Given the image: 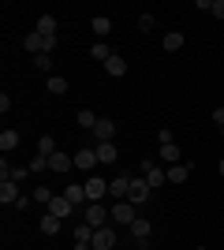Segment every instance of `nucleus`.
<instances>
[{
    "label": "nucleus",
    "mask_w": 224,
    "mask_h": 250,
    "mask_svg": "<svg viewBox=\"0 0 224 250\" xmlns=\"http://www.w3.org/2000/svg\"><path fill=\"white\" fill-rule=\"evenodd\" d=\"M82 220H86V224H90V228L97 231V228H105L108 220H112V213H108V209L101 206V202H90V206L82 209Z\"/></svg>",
    "instance_id": "1"
},
{
    "label": "nucleus",
    "mask_w": 224,
    "mask_h": 250,
    "mask_svg": "<svg viewBox=\"0 0 224 250\" xmlns=\"http://www.w3.org/2000/svg\"><path fill=\"white\" fill-rule=\"evenodd\" d=\"M149 183H146V176H135L131 179V190H127V202L131 206H142V202H149Z\"/></svg>",
    "instance_id": "2"
},
{
    "label": "nucleus",
    "mask_w": 224,
    "mask_h": 250,
    "mask_svg": "<svg viewBox=\"0 0 224 250\" xmlns=\"http://www.w3.org/2000/svg\"><path fill=\"white\" fill-rule=\"evenodd\" d=\"M108 213H112V220H116V224H123V228H131V224L139 220V213H135V206H131V202H116Z\"/></svg>",
    "instance_id": "3"
},
{
    "label": "nucleus",
    "mask_w": 224,
    "mask_h": 250,
    "mask_svg": "<svg viewBox=\"0 0 224 250\" xmlns=\"http://www.w3.org/2000/svg\"><path fill=\"white\" fill-rule=\"evenodd\" d=\"M116 247V228L112 224H105V228L94 231V243H90V250H112Z\"/></svg>",
    "instance_id": "4"
},
{
    "label": "nucleus",
    "mask_w": 224,
    "mask_h": 250,
    "mask_svg": "<svg viewBox=\"0 0 224 250\" xmlns=\"http://www.w3.org/2000/svg\"><path fill=\"white\" fill-rule=\"evenodd\" d=\"M142 176H146V183H149V187H153V190L168 183V172H161V168L153 165V161H142Z\"/></svg>",
    "instance_id": "5"
},
{
    "label": "nucleus",
    "mask_w": 224,
    "mask_h": 250,
    "mask_svg": "<svg viewBox=\"0 0 224 250\" xmlns=\"http://www.w3.org/2000/svg\"><path fill=\"white\" fill-rule=\"evenodd\" d=\"M22 45H26V52H34V56H41V52H53V38H41V34H38V30H34L30 34V38H26V42H22Z\"/></svg>",
    "instance_id": "6"
},
{
    "label": "nucleus",
    "mask_w": 224,
    "mask_h": 250,
    "mask_svg": "<svg viewBox=\"0 0 224 250\" xmlns=\"http://www.w3.org/2000/svg\"><path fill=\"white\" fill-rule=\"evenodd\" d=\"M82 187H86V198H90V202H101L108 194V183H105V179H97V176H90Z\"/></svg>",
    "instance_id": "7"
},
{
    "label": "nucleus",
    "mask_w": 224,
    "mask_h": 250,
    "mask_svg": "<svg viewBox=\"0 0 224 250\" xmlns=\"http://www.w3.org/2000/svg\"><path fill=\"white\" fill-rule=\"evenodd\" d=\"M45 213H53V217H60V220H64V217H71V213H75V206L64 198V194H56V198L49 202V206H45Z\"/></svg>",
    "instance_id": "8"
},
{
    "label": "nucleus",
    "mask_w": 224,
    "mask_h": 250,
    "mask_svg": "<svg viewBox=\"0 0 224 250\" xmlns=\"http://www.w3.org/2000/svg\"><path fill=\"white\" fill-rule=\"evenodd\" d=\"M19 198H22L19 183H15V179H4V183H0V202H4V206H15Z\"/></svg>",
    "instance_id": "9"
},
{
    "label": "nucleus",
    "mask_w": 224,
    "mask_h": 250,
    "mask_svg": "<svg viewBox=\"0 0 224 250\" xmlns=\"http://www.w3.org/2000/svg\"><path fill=\"white\" fill-rule=\"evenodd\" d=\"M64 198L71 202L75 209H86V202H90V198H86V187H79V183H67V190H64Z\"/></svg>",
    "instance_id": "10"
},
{
    "label": "nucleus",
    "mask_w": 224,
    "mask_h": 250,
    "mask_svg": "<svg viewBox=\"0 0 224 250\" xmlns=\"http://www.w3.org/2000/svg\"><path fill=\"white\" fill-rule=\"evenodd\" d=\"M97 165H101V161H97L94 149H79V153H75V168H82V172H94Z\"/></svg>",
    "instance_id": "11"
},
{
    "label": "nucleus",
    "mask_w": 224,
    "mask_h": 250,
    "mask_svg": "<svg viewBox=\"0 0 224 250\" xmlns=\"http://www.w3.org/2000/svg\"><path fill=\"white\" fill-rule=\"evenodd\" d=\"M97 161H101V165H112V161H116L120 157V149H116V142H97Z\"/></svg>",
    "instance_id": "12"
},
{
    "label": "nucleus",
    "mask_w": 224,
    "mask_h": 250,
    "mask_svg": "<svg viewBox=\"0 0 224 250\" xmlns=\"http://www.w3.org/2000/svg\"><path fill=\"white\" fill-rule=\"evenodd\" d=\"M94 135H97V142H112V135H116V124L101 116V120H97V127H94Z\"/></svg>",
    "instance_id": "13"
},
{
    "label": "nucleus",
    "mask_w": 224,
    "mask_h": 250,
    "mask_svg": "<svg viewBox=\"0 0 224 250\" xmlns=\"http://www.w3.org/2000/svg\"><path fill=\"white\" fill-rule=\"evenodd\" d=\"M127 190H131V179H123V176L108 183V194H112L116 202H127Z\"/></svg>",
    "instance_id": "14"
},
{
    "label": "nucleus",
    "mask_w": 224,
    "mask_h": 250,
    "mask_svg": "<svg viewBox=\"0 0 224 250\" xmlns=\"http://www.w3.org/2000/svg\"><path fill=\"white\" fill-rule=\"evenodd\" d=\"M105 75H112V79L127 75V60H123V56H108L105 60Z\"/></svg>",
    "instance_id": "15"
},
{
    "label": "nucleus",
    "mask_w": 224,
    "mask_h": 250,
    "mask_svg": "<svg viewBox=\"0 0 224 250\" xmlns=\"http://www.w3.org/2000/svg\"><path fill=\"white\" fill-rule=\"evenodd\" d=\"M191 161H180V165H172L168 168V183H183V179H187V176H191Z\"/></svg>",
    "instance_id": "16"
},
{
    "label": "nucleus",
    "mask_w": 224,
    "mask_h": 250,
    "mask_svg": "<svg viewBox=\"0 0 224 250\" xmlns=\"http://www.w3.org/2000/svg\"><path fill=\"white\" fill-rule=\"evenodd\" d=\"M75 165V157H67V153H60V149H56L53 157H49V168H53V172H64L67 176V168Z\"/></svg>",
    "instance_id": "17"
},
{
    "label": "nucleus",
    "mask_w": 224,
    "mask_h": 250,
    "mask_svg": "<svg viewBox=\"0 0 224 250\" xmlns=\"http://www.w3.org/2000/svg\"><path fill=\"white\" fill-rule=\"evenodd\" d=\"M38 34L56 42V15H41V19H38Z\"/></svg>",
    "instance_id": "18"
},
{
    "label": "nucleus",
    "mask_w": 224,
    "mask_h": 250,
    "mask_svg": "<svg viewBox=\"0 0 224 250\" xmlns=\"http://www.w3.org/2000/svg\"><path fill=\"white\" fill-rule=\"evenodd\" d=\"M45 90H49L53 97L67 94V79H64V75H49V83H45Z\"/></svg>",
    "instance_id": "19"
},
{
    "label": "nucleus",
    "mask_w": 224,
    "mask_h": 250,
    "mask_svg": "<svg viewBox=\"0 0 224 250\" xmlns=\"http://www.w3.org/2000/svg\"><path fill=\"white\" fill-rule=\"evenodd\" d=\"M90 26H94L97 38H108V34H112V19H108V15H94V22H90Z\"/></svg>",
    "instance_id": "20"
},
{
    "label": "nucleus",
    "mask_w": 224,
    "mask_h": 250,
    "mask_svg": "<svg viewBox=\"0 0 224 250\" xmlns=\"http://www.w3.org/2000/svg\"><path fill=\"white\" fill-rule=\"evenodd\" d=\"M161 161H168V168H172V165H180V161H183L180 146H176V142H168V146H161Z\"/></svg>",
    "instance_id": "21"
},
{
    "label": "nucleus",
    "mask_w": 224,
    "mask_h": 250,
    "mask_svg": "<svg viewBox=\"0 0 224 250\" xmlns=\"http://www.w3.org/2000/svg\"><path fill=\"white\" fill-rule=\"evenodd\" d=\"M90 56H94V60H97V63H105V60H108V56H116V52L108 49V42H94V49H90Z\"/></svg>",
    "instance_id": "22"
},
{
    "label": "nucleus",
    "mask_w": 224,
    "mask_h": 250,
    "mask_svg": "<svg viewBox=\"0 0 224 250\" xmlns=\"http://www.w3.org/2000/svg\"><path fill=\"white\" fill-rule=\"evenodd\" d=\"M56 231H60V217L45 213V217H41V235H56Z\"/></svg>",
    "instance_id": "23"
},
{
    "label": "nucleus",
    "mask_w": 224,
    "mask_h": 250,
    "mask_svg": "<svg viewBox=\"0 0 224 250\" xmlns=\"http://www.w3.org/2000/svg\"><path fill=\"white\" fill-rule=\"evenodd\" d=\"M161 45H164V49H168V52H180V49H183V34H180V30L164 34V42H161Z\"/></svg>",
    "instance_id": "24"
},
{
    "label": "nucleus",
    "mask_w": 224,
    "mask_h": 250,
    "mask_svg": "<svg viewBox=\"0 0 224 250\" xmlns=\"http://www.w3.org/2000/svg\"><path fill=\"white\" fill-rule=\"evenodd\" d=\"M38 153H41V157H53V153H56L53 135H41V138H38Z\"/></svg>",
    "instance_id": "25"
},
{
    "label": "nucleus",
    "mask_w": 224,
    "mask_h": 250,
    "mask_svg": "<svg viewBox=\"0 0 224 250\" xmlns=\"http://www.w3.org/2000/svg\"><path fill=\"white\" fill-rule=\"evenodd\" d=\"M15 146H19V135H15V131H0V149L8 153V149H15Z\"/></svg>",
    "instance_id": "26"
},
{
    "label": "nucleus",
    "mask_w": 224,
    "mask_h": 250,
    "mask_svg": "<svg viewBox=\"0 0 224 250\" xmlns=\"http://www.w3.org/2000/svg\"><path fill=\"white\" fill-rule=\"evenodd\" d=\"M75 120H79V127H86V131H94V127H97V116L90 112V108H82V112L75 116Z\"/></svg>",
    "instance_id": "27"
},
{
    "label": "nucleus",
    "mask_w": 224,
    "mask_h": 250,
    "mask_svg": "<svg viewBox=\"0 0 224 250\" xmlns=\"http://www.w3.org/2000/svg\"><path fill=\"white\" fill-rule=\"evenodd\" d=\"M131 235H135V239H149V220H135V224H131Z\"/></svg>",
    "instance_id": "28"
},
{
    "label": "nucleus",
    "mask_w": 224,
    "mask_h": 250,
    "mask_svg": "<svg viewBox=\"0 0 224 250\" xmlns=\"http://www.w3.org/2000/svg\"><path fill=\"white\" fill-rule=\"evenodd\" d=\"M26 168H30V176H41L45 168H49V157H41V153H38V157H34V161H30Z\"/></svg>",
    "instance_id": "29"
},
{
    "label": "nucleus",
    "mask_w": 224,
    "mask_h": 250,
    "mask_svg": "<svg viewBox=\"0 0 224 250\" xmlns=\"http://www.w3.org/2000/svg\"><path fill=\"white\" fill-rule=\"evenodd\" d=\"M53 198H56V194H53L49 187H38V190H34V202H38V206H49Z\"/></svg>",
    "instance_id": "30"
},
{
    "label": "nucleus",
    "mask_w": 224,
    "mask_h": 250,
    "mask_svg": "<svg viewBox=\"0 0 224 250\" xmlns=\"http://www.w3.org/2000/svg\"><path fill=\"white\" fill-rule=\"evenodd\" d=\"M38 60V71H53V56L49 52H41V56H34Z\"/></svg>",
    "instance_id": "31"
},
{
    "label": "nucleus",
    "mask_w": 224,
    "mask_h": 250,
    "mask_svg": "<svg viewBox=\"0 0 224 250\" xmlns=\"http://www.w3.org/2000/svg\"><path fill=\"white\" fill-rule=\"evenodd\" d=\"M26 176H30V168H11V179H15V183H22Z\"/></svg>",
    "instance_id": "32"
},
{
    "label": "nucleus",
    "mask_w": 224,
    "mask_h": 250,
    "mask_svg": "<svg viewBox=\"0 0 224 250\" xmlns=\"http://www.w3.org/2000/svg\"><path fill=\"white\" fill-rule=\"evenodd\" d=\"M139 30H153V15H139Z\"/></svg>",
    "instance_id": "33"
},
{
    "label": "nucleus",
    "mask_w": 224,
    "mask_h": 250,
    "mask_svg": "<svg viewBox=\"0 0 224 250\" xmlns=\"http://www.w3.org/2000/svg\"><path fill=\"white\" fill-rule=\"evenodd\" d=\"M209 11H213L217 19H224V0H213V4H209Z\"/></svg>",
    "instance_id": "34"
},
{
    "label": "nucleus",
    "mask_w": 224,
    "mask_h": 250,
    "mask_svg": "<svg viewBox=\"0 0 224 250\" xmlns=\"http://www.w3.org/2000/svg\"><path fill=\"white\" fill-rule=\"evenodd\" d=\"M157 142H161V146H168V142H176V138H172V131H157Z\"/></svg>",
    "instance_id": "35"
},
{
    "label": "nucleus",
    "mask_w": 224,
    "mask_h": 250,
    "mask_svg": "<svg viewBox=\"0 0 224 250\" xmlns=\"http://www.w3.org/2000/svg\"><path fill=\"white\" fill-rule=\"evenodd\" d=\"M213 124L224 127V104H221V108H213Z\"/></svg>",
    "instance_id": "36"
},
{
    "label": "nucleus",
    "mask_w": 224,
    "mask_h": 250,
    "mask_svg": "<svg viewBox=\"0 0 224 250\" xmlns=\"http://www.w3.org/2000/svg\"><path fill=\"white\" fill-rule=\"evenodd\" d=\"M217 172H221V176H224V157H221V161H217Z\"/></svg>",
    "instance_id": "37"
},
{
    "label": "nucleus",
    "mask_w": 224,
    "mask_h": 250,
    "mask_svg": "<svg viewBox=\"0 0 224 250\" xmlns=\"http://www.w3.org/2000/svg\"><path fill=\"white\" fill-rule=\"evenodd\" d=\"M194 250H205V247H194Z\"/></svg>",
    "instance_id": "38"
},
{
    "label": "nucleus",
    "mask_w": 224,
    "mask_h": 250,
    "mask_svg": "<svg viewBox=\"0 0 224 250\" xmlns=\"http://www.w3.org/2000/svg\"><path fill=\"white\" fill-rule=\"evenodd\" d=\"M221 138H224V127H221Z\"/></svg>",
    "instance_id": "39"
}]
</instances>
